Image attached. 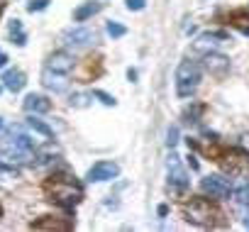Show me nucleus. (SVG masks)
<instances>
[{
	"mask_svg": "<svg viewBox=\"0 0 249 232\" xmlns=\"http://www.w3.org/2000/svg\"><path fill=\"white\" fill-rule=\"evenodd\" d=\"M30 159H32V152H25V149H18V147L0 152V166H5V169H20Z\"/></svg>",
	"mask_w": 249,
	"mask_h": 232,
	"instance_id": "11",
	"label": "nucleus"
},
{
	"mask_svg": "<svg viewBox=\"0 0 249 232\" xmlns=\"http://www.w3.org/2000/svg\"><path fill=\"white\" fill-rule=\"evenodd\" d=\"M247 13H249V8H247Z\"/></svg>",
	"mask_w": 249,
	"mask_h": 232,
	"instance_id": "38",
	"label": "nucleus"
},
{
	"mask_svg": "<svg viewBox=\"0 0 249 232\" xmlns=\"http://www.w3.org/2000/svg\"><path fill=\"white\" fill-rule=\"evenodd\" d=\"M22 105H25V110H27L30 115H44V112L52 110V100H49L47 95H39V93H30Z\"/></svg>",
	"mask_w": 249,
	"mask_h": 232,
	"instance_id": "15",
	"label": "nucleus"
},
{
	"mask_svg": "<svg viewBox=\"0 0 249 232\" xmlns=\"http://www.w3.org/2000/svg\"><path fill=\"white\" fill-rule=\"evenodd\" d=\"M100 3H83V5H78L76 10H73V20L76 22H86L88 18H93L95 13H100Z\"/></svg>",
	"mask_w": 249,
	"mask_h": 232,
	"instance_id": "17",
	"label": "nucleus"
},
{
	"mask_svg": "<svg viewBox=\"0 0 249 232\" xmlns=\"http://www.w3.org/2000/svg\"><path fill=\"white\" fill-rule=\"evenodd\" d=\"M107 35L112 37V39H117V37H124V35H127V27H122L120 22H107Z\"/></svg>",
	"mask_w": 249,
	"mask_h": 232,
	"instance_id": "23",
	"label": "nucleus"
},
{
	"mask_svg": "<svg viewBox=\"0 0 249 232\" xmlns=\"http://www.w3.org/2000/svg\"><path fill=\"white\" fill-rule=\"evenodd\" d=\"M127 78H130V81H137V71L130 69V71H127Z\"/></svg>",
	"mask_w": 249,
	"mask_h": 232,
	"instance_id": "30",
	"label": "nucleus"
},
{
	"mask_svg": "<svg viewBox=\"0 0 249 232\" xmlns=\"http://www.w3.org/2000/svg\"><path fill=\"white\" fill-rule=\"evenodd\" d=\"M90 100H93V95H88V93H73V95L69 98V105H71V107H88Z\"/></svg>",
	"mask_w": 249,
	"mask_h": 232,
	"instance_id": "20",
	"label": "nucleus"
},
{
	"mask_svg": "<svg viewBox=\"0 0 249 232\" xmlns=\"http://www.w3.org/2000/svg\"><path fill=\"white\" fill-rule=\"evenodd\" d=\"M93 98H98L103 105H107V107H112L115 105V98L110 95V93H105V90H93Z\"/></svg>",
	"mask_w": 249,
	"mask_h": 232,
	"instance_id": "25",
	"label": "nucleus"
},
{
	"mask_svg": "<svg viewBox=\"0 0 249 232\" xmlns=\"http://www.w3.org/2000/svg\"><path fill=\"white\" fill-rule=\"evenodd\" d=\"M183 217L198 227H222L227 220H225V213L208 198L198 196V198H191L186 205H183Z\"/></svg>",
	"mask_w": 249,
	"mask_h": 232,
	"instance_id": "2",
	"label": "nucleus"
},
{
	"mask_svg": "<svg viewBox=\"0 0 249 232\" xmlns=\"http://www.w3.org/2000/svg\"><path fill=\"white\" fill-rule=\"evenodd\" d=\"M117 174H120V166H117L115 161H98V164H93V166L88 169L86 178H88L90 183H103V181L117 178Z\"/></svg>",
	"mask_w": 249,
	"mask_h": 232,
	"instance_id": "7",
	"label": "nucleus"
},
{
	"mask_svg": "<svg viewBox=\"0 0 249 232\" xmlns=\"http://www.w3.org/2000/svg\"><path fill=\"white\" fill-rule=\"evenodd\" d=\"M32 230H59V232H69V230H73V220H71V217L47 215V217L35 220V222H32Z\"/></svg>",
	"mask_w": 249,
	"mask_h": 232,
	"instance_id": "12",
	"label": "nucleus"
},
{
	"mask_svg": "<svg viewBox=\"0 0 249 232\" xmlns=\"http://www.w3.org/2000/svg\"><path fill=\"white\" fill-rule=\"evenodd\" d=\"M8 32H10L13 44H18V47H25V44H27V35H25V30H22V22H20V20H13V22H10V27H8Z\"/></svg>",
	"mask_w": 249,
	"mask_h": 232,
	"instance_id": "19",
	"label": "nucleus"
},
{
	"mask_svg": "<svg viewBox=\"0 0 249 232\" xmlns=\"http://www.w3.org/2000/svg\"><path fill=\"white\" fill-rule=\"evenodd\" d=\"M0 217H3V205H0Z\"/></svg>",
	"mask_w": 249,
	"mask_h": 232,
	"instance_id": "34",
	"label": "nucleus"
},
{
	"mask_svg": "<svg viewBox=\"0 0 249 232\" xmlns=\"http://www.w3.org/2000/svg\"><path fill=\"white\" fill-rule=\"evenodd\" d=\"M166 213H169V208H166V205H159V215H161V217H164V215H166Z\"/></svg>",
	"mask_w": 249,
	"mask_h": 232,
	"instance_id": "32",
	"label": "nucleus"
},
{
	"mask_svg": "<svg viewBox=\"0 0 249 232\" xmlns=\"http://www.w3.org/2000/svg\"><path fill=\"white\" fill-rule=\"evenodd\" d=\"M10 144H13V147H18V149L32 152V140H30L27 135H15V137L10 140Z\"/></svg>",
	"mask_w": 249,
	"mask_h": 232,
	"instance_id": "22",
	"label": "nucleus"
},
{
	"mask_svg": "<svg viewBox=\"0 0 249 232\" xmlns=\"http://www.w3.org/2000/svg\"><path fill=\"white\" fill-rule=\"evenodd\" d=\"M95 39H98V35H95V30H90V27H69V30L61 35V42H64L69 49H86V47H90Z\"/></svg>",
	"mask_w": 249,
	"mask_h": 232,
	"instance_id": "4",
	"label": "nucleus"
},
{
	"mask_svg": "<svg viewBox=\"0 0 249 232\" xmlns=\"http://www.w3.org/2000/svg\"><path fill=\"white\" fill-rule=\"evenodd\" d=\"M0 93H3V86H0Z\"/></svg>",
	"mask_w": 249,
	"mask_h": 232,
	"instance_id": "36",
	"label": "nucleus"
},
{
	"mask_svg": "<svg viewBox=\"0 0 249 232\" xmlns=\"http://www.w3.org/2000/svg\"><path fill=\"white\" fill-rule=\"evenodd\" d=\"M169 186L176 188L178 193L188 191V186H191V178H188V174L183 171V166H181V161H178L176 154L169 157Z\"/></svg>",
	"mask_w": 249,
	"mask_h": 232,
	"instance_id": "8",
	"label": "nucleus"
},
{
	"mask_svg": "<svg viewBox=\"0 0 249 232\" xmlns=\"http://www.w3.org/2000/svg\"><path fill=\"white\" fill-rule=\"evenodd\" d=\"M220 161H222V166L230 174H244L249 169V152H244V149H230Z\"/></svg>",
	"mask_w": 249,
	"mask_h": 232,
	"instance_id": "9",
	"label": "nucleus"
},
{
	"mask_svg": "<svg viewBox=\"0 0 249 232\" xmlns=\"http://www.w3.org/2000/svg\"><path fill=\"white\" fill-rule=\"evenodd\" d=\"M3 86L8 88V90H13V93H20L22 88H25V83H27V76L20 71V69H10V71H5L3 73Z\"/></svg>",
	"mask_w": 249,
	"mask_h": 232,
	"instance_id": "16",
	"label": "nucleus"
},
{
	"mask_svg": "<svg viewBox=\"0 0 249 232\" xmlns=\"http://www.w3.org/2000/svg\"><path fill=\"white\" fill-rule=\"evenodd\" d=\"M42 86L52 93H64L69 88V78L66 73H59V71H52V69H44L42 71Z\"/></svg>",
	"mask_w": 249,
	"mask_h": 232,
	"instance_id": "14",
	"label": "nucleus"
},
{
	"mask_svg": "<svg viewBox=\"0 0 249 232\" xmlns=\"http://www.w3.org/2000/svg\"><path fill=\"white\" fill-rule=\"evenodd\" d=\"M27 127H30V130H35V132H39V135H42V137H47V140H52V137H54V130H52L44 120H39L37 115H30V118H27Z\"/></svg>",
	"mask_w": 249,
	"mask_h": 232,
	"instance_id": "18",
	"label": "nucleus"
},
{
	"mask_svg": "<svg viewBox=\"0 0 249 232\" xmlns=\"http://www.w3.org/2000/svg\"><path fill=\"white\" fill-rule=\"evenodd\" d=\"M0 15H3V5H0Z\"/></svg>",
	"mask_w": 249,
	"mask_h": 232,
	"instance_id": "35",
	"label": "nucleus"
},
{
	"mask_svg": "<svg viewBox=\"0 0 249 232\" xmlns=\"http://www.w3.org/2000/svg\"><path fill=\"white\" fill-rule=\"evenodd\" d=\"M144 5H147V0H127V10H132V13L144 10Z\"/></svg>",
	"mask_w": 249,
	"mask_h": 232,
	"instance_id": "28",
	"label": "nucleus"
},
{
	"mask_svg": "<svg viewBox=\"0 0 249 232\" xmlns=\"http://www.w3.org/2000/svg\"><path fill=\"white\" fill-rule=\"evenodd\" d=\"M200 112H203V105L186 107V110H183V123H188V125L193 123V125H196V123H198V118H200Z\"/></svg>",
	"mask_w": 249,
	"mask_h": 232,
	"instance_id": "21",
	"label": "nucleus"
},
{
	"mask_svg": "<svg viewBox=\"0 0 249 232\" xmlns=\"http://www.w3.org/2000/svg\"><path fill=\"white\" fill-rule=\"evenodd\" d=\"M203 66L210 76L215 78H225L230 73V56L220 54V52H208L205 59H203Z\"/></svg>",
	"mask_w": 249,
	"mask_h": 232,
	"instance_id": "6",
	"label": "nucleus"
},
{
	"mask_svg": "<svg viewBox=\"0 0 249 232\" xmlns=\"http://www.w3.org/2000/svg\"><path fill=\"white\" fill-rule=\"evenodd\" d=\"M225 42H230V35L227 32H203L198 39H196V52H203V54H208V52H215L220 44H225Z\"/></svg>",
	"mask_w": 249,
	"mask_h": 232,
	"instance_id": "10",
	"label": "nucleus"
},
{
	"mask_svg": "<svg viewBox=\"0 0 249 232\" xmlns=\"http://www.w3.org/2000/svg\"><path fill=\"white\" fill-rule=\"evenodd\" d=\"M200 188H203V193H210L213 198H230V193H232V183H230V178H225V176H205L203 181H200Z\"/></svg>",
	"mask_w": 249,
	"mask_h": 232,
	"instance_id": "5",
	"label": "nucleus"
},
{
	"mask_svg": "<svg viewBox=\"0 0 249 232\" xmlns=\"http://www.w3.org/2000/svg\"><path fill=\"white\" fill-rule=\"evenodd\" d=\"M247 227H249V222H247Z\"/></svg>",
	"mask_w": 249,
	"mask_h": 232,
	"instance_id": "37",
	"label": "nucleus"
},
{
	"mask_svg": "<svg viewBox=\"0 0 249 232\" xmlns=\"http://www.w3.org/2000/svg\"><path fill=\"white\" fill-rule=\"evenodd\" d=\"M49 3H52V0H30V3H27V13H42V10L49 8Z\"/></svg>",
	"mask_w": 249,
	"mask_h": 232,
	"instance_id": "24",
	"label": "nucleus"
},
{
	"mask_svg": "<svg viewBox=\"0 0 249 232\" xmlns=\"http://www.w3.org/2000/svg\"><path fill=\"white\" fill-rule=\"evenodd\" d=\"M188 164H191V169H193V171H198V169H200V164L196 161V157H188Z\"/></svg>",
	"mask_w": 249,
	"mask_h": 232,
	"instance_id": "29",
	"label": "nucleus"
},
{
	"mask_svg": "<svg viewBox=\"0 0 249 232\" xmlns=\"http://www.w3.org/2000/svg\"><path fill=\"white\" fill-rule=\"evenodd\" d=\"M44 193L49 196V200H54L56 205L71 210L73 205L81 203L83 198V186L66 171H59V174H52L47 181H44Z\"/></svg>",
	"mask_w": 249,
	"mask_h": 232,
	"instance_id": "1",
	"label": "nucleus"
},
{
	"mask_svg": "<svg viewBox=\"0 0 249 232\" xmlns=\"http://www.w3.org/2000/svg\"><path fill=\"white\" fill-rule=\"evenodd\" d=\"M0 130H3V118H0Z\"/></svg>",
	"mask_w": 249,
	"mask_h": 232,
	"instance_id": "33",
	"label": "nucleus"
},
{
	"mask_svg": "<svg viewBox=\"0 0 249 232\" xmlns=\"http://www.w3.org/2000/svg\"><path fill=\"white\" fill-rule=\"evenodd\" d=\"M73 66H76V59L69 52H54L47 56V69H52V71L69 73V71H73Z\"/></svg>",
	"mask_w": 249,
	"mask_h": 232,
	"instance_id": "13",
	"label": "nucleus"
},
{
	"mask_svg": "<svg viewBox=\"0 0 249 232\" xmlns=\"http://www.w3.org/2000/svg\"><path fill=\"white\" fill-rule=\"evenodd\" d=\"M234 196H237V200H239V203L249 205V183H247V186H242V188H239Z\"/></svg>",
	"mask_w": 249,
	"mask_h": 232,
	"instance_id": "27",
	"label": "nucleus"
},
{
	"mask_svg": "<svg viewBox=\"0 0 249 232\" xmlns=\"http://www.w3.org/2000/svg\"><path fill=\"white\" fill-rule=\"evenodd\" d=\"M200 66L196 61H181L176 69V93L178 98H188L200 83Z\"/></svg>",
	"mask_w": 249,
	"mask_h": 232,
	"instance_id": "3",
	"label": "nucleus"
},
{
	"mask_svg": "<svg viewBox=\"0 0 249 232\" xmlns=\"http://www.w3.org/2000/svg\"><path fill=\"white\" fill-rule=\"evenodd\" d=\"M5 61H8V56H5L3 52H0V69H3V66H5Z\"/></svg>",
	"mask_w": 249,
	"mask_h": 232,
	"instance_id": "31",
	"label": "nucleus"
},
{
	"mask_svg": "<svg viewBox=\"0 0 249 232\" xmlns=\"http://www.w3.org/2000/svg\"><path fill=\"white\" fill-rule=\"evenodd\" d=\"M166 144L174 149L176 144H178V127L174 125V127H169V132H166Z\"/></svg>",
	"mask_w": 249,
	"mask_h": 232,
	"instance_id": "26",
	"label": "nucleus"
}]
</instances>
